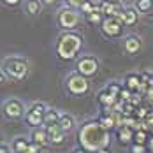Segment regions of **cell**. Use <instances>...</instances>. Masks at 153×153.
<instances>
[{
	"mask_svg": "<svg viewBox=\"0 0 153 153\" xmlns=\"http://www.w3.org/2000/svg\"><path fill=\"white\" fill-rule=\"evenodd\" d=\"M71 153H88V152H86V150H83L81 146H76V148H74V150H72Z\"/></svg>",
	"mask_w": 153,
	"mask_h": 153,
	"instance_id": "obj_33",
	"label": "cell"
},
{
	"mask_svg": "<svg viewBox=\"0 0 153 153\" xmlns=\"http://www.w3.org/2000/svg\"><path fill=\"white\" fill-rule=\"evenodd\" d=\"M0 4H4L7 7H18L21 4V0H0Z\"/></svg>",
	"mask_w": 153,
	"mask_h": 153,
	"instance_id": "obj_30",
	"label": "cell"
},
{
	"mask_svg": "<svg viewBox=\"0 0 153 153\" xmlns=\"http://www.w3.org/2000/svg\"><path fill=\"white\" fill-rule=\"evenodd\" d=\"M0 153H13V148L7 144H0Z\"/></svg>",
	"mask_w": 153,
	"mask_h": 153,
	"instance_id": "obj_31",
	"label": "cell"
},
{
	"mask_svg": "<svg viewBox=\"0 0 153 153\" xmlns=\"http://www.w3.org/2000/svg\"><path fill=\"white\" fill-rule=\"evenodd\" d=\"M56 2H58V0H42V4H44V5H55Z\"/></svg>",
	"mask_w": 153,
	"mask_h": 153,
	"instance_id": "obj_34",
	"label": "cell"
},
{
	"mask_svg": "<svg viewBox=\"0 0 153 153\" xmlns=\"http://www.w3.org/2000/svg\"><path fill=\"white\" fill-rule=\"evenodd\" d=\"M97 4H99V11L106 18H120V19L127 7L122 0H97Z\"/></svg>",
	"mask_w": 153,
	"mask_h": 153,
	"instance_id": "obj_8",
	"label": "cell"
},
{
	"mask_svg": "<svg viewBox=\"0 0 153 153\" xmlns=\"http://www.w3.org/2000/svg\"><path fill=\"white\" fill-rule=\"evenodd\" d=\"M2 71L5 72V76L14 79V81H23L27 79L28 72H30V63L25 56L19 55H11L2 62Z\"/></svg>",
	"mask_w": 153,
	"mask_h": 153,
	"instance_id": "obj_2",
	"label": "cell"
},
{
	"mask_svg": "<svg viewBox=\"0 0 153 153\" xmlns=\"http://www.w3.org/2000/svg\"><path fill=\"white\" fill-rule=\"evenodd\" d=\"M62 118V113L58 109H53V107H49L46 111V114H44V125L42 127H46V125H58Z\"/></svg>",
	"mask_w": 153,
	"mask_h": 153,
	"instance_id": "obj_19",
	"label": "cell"
},
{
	"mask_svg": "<svg viewBox=\"0 0 153 153\" xmlns=\"http://www.w3.org/2000/svg\"><path fill=\"white\" fill-rule=\"evenodd\" d=\"M42 0H25V13L28 16H37L42 13Z\"/></svg>",
	"mask_w": 153,
	"mask_h": 153,
	"instance_id": "obj_18",
	"label": "cell"
},
{
	"mask_svg": "<svg viewBox=\"0 0 153 153\" xmlns=\"http://www.w3.org/2000/svg\"><path fill=\"white\" fill-rule=\"evenodd\" d=\"M148 141H150V139H148V132H146V130L141 128V130H136V132H134V143H136V144H144V146H146Z\"/></svg>",
	"mask_w": 153,
	"mask_h": 153,
	"instance_id": "obj_26",
	"label": "cell"
},
{
	"mask_svg": "<svg viewBox=\"0 0 153 153\" xmlns=\"http://www.w3.org/2000/svg\"><path fill=\"white\" fill-rule=\"evenodd\" d=\"M141 48H143V39L139 35L130 33V35H125L123 37V51L127 55H130V56L137 55L139 51H141Z\"/></svg>",
	"mask_w": 153,
	"mask_h": 153,
	"instance_id": "obj_9",
	"label": "cell"
},
{
	"mask_svg": "<svg viewBox=\"0 0 153 153\" xmlns=\"http://www.w3.org/2000/svg\"><path fill=\"white\" fill-rule=\"evenodd\" d=\"M97 9H99V4H97L95 0H88V2L81 7V11H79V13L83 14V18H86V16H90L92 13H95Z\"/></svg>",
	"mask_w": 153,
	"mask_h": 153,
	"instance_id": "obj_23",
	"label": "cell"
},
{
	"mask_svg": "<svg viewBox=\"0 0 153 153\" xmlns=\"http://www.w3.org/2000/svg\"><path fill=\"white\" fill-rule=\"evenodd\" d=\"M28 109H30V111H33V113H37V114H41V116H44V114H46V111L49 109V107H48L44 102H41V100H35V102H32L30 106H28Z\"/></svg>",
	"mask_w": 153,
	"mask_h": 153,
	"instance_id": "obj_24",
	"label": "cell"
},
{
	"mask_svg": "<svg viewBox=\"0 0 153 153\" xmlns=\"http://www.w3.org/2000/svg\"><path fill=\"white\" fill-rule=\"evenodd\" d=\"M25 113H27L25 104L19 99H7L2 104V114L7 120H13V122L14 120H21V118H25Z\"/></svg>",
	"mask_w": 153,
	"mask_h": 153,
	"instance_id": "obj_7",
	"label": "cell"
},
{
	"mask_svg": "<svg viewBox=\"0 0 153 153\" xmlns=\"http://www.w3.org/2000/svg\"><path fill=\"white\" fill-rule=\"evenodd\" d=\"M141 74H136V72H130V74H127V76L123 77V86L127 88V90H130L132 93H136L141 90Z\"/></svg>",
	"mask_w": 153,
	"mask_h": 153,
	"instance_id": "obj_12",
	"label": "cell"
},
{
	"mask_svg": "<svg viewBox=\"0 0 153 153\" xmlns=\"http://www.w3.org/2000/svg\"><path fill=\"white\" fill-rule=\"evenodd\" d=\"M41 146L39 144H35V143H32L30 141V144H28V150H27V153H41Z\"/></svg>",
	"mask_w": 153,
	"mask_h": 153,
	"instance_id": "obj_29",
	"label": "cell"
},
{
	"mask_svg": "<svg viewBox=\"0 0 153 153\" xmlns=\"http://www.w3.org/2000/svg\"><path fill=\"white\" fill-rule=\"evenodd\" d=\"M65 92L71 97H85L90 93V81L77 74L76 71L69 72L65 77Z\"/></svg>",
	"mask_w": 153,
	"mask_h": 153,
	"instance_id": "obj_3",
	"label": "cell"
},
{
	"mask_svg": "<svg viewBox=\"0 0 153 153\" xmlns=\"http://www.w3.org/2000/svg\"><path fill=\"white\" fill-rule=\"evenodd\" d=\"M25 123L28 127H32V128H39V127L44 125V116H41V114L33 113L30 109H27V113H25Z\"/></svg>",
	"mask_w": 153,
	"mask_h": 153,
	"instance_id": "obj_16",
	"label": "cell"
},
{
	"mask_svg": "<svg viewBox=\"0 0 153 153\" xmlns=\"http://www.w3.org/2000/svg\"><path fill=\"white\" fill-rule=\"evenodd\" d=\"M148 148H150L148 152H153V137L150 139V141H148Z\"/></svg>",
	"mask_w": 153,
	"mask_h": 153,
	"instance_id": "obj_36",
	"label": "cell"
},
{
	"mask_svg": "<svg viewBox=\"0 0 153 153\" xmlns=\"http://www.w3.org/2000/svg\"><path fill=\"white\" fill-rule=\"evenodd\" d=\"M81 18H83V14L79 11L63 5V7L58 9V13H56V25L63 32H74V28L81 23Z\"/></svg>",
	"mask_w": 153,
	"mask_h": 153,
	"instance_id": "obj_4",
	"label": "cell"
},
{
	"mask_svg": "<svg viewBox=\"0 0 153 153\" xmlns=\"http://www.w3.org/2000/svg\"><path fill=\"white\" fill-rule=\"evenodd\" d=\"M97 99H99V104H100L102 107H114L118 102H120V99H118V97H113V95H109V93H107L104 88L99 92Z\"/></svg>",
	"mask_w": 153,
	"mask_h": 153,
	"instance_id": "obj_17",
	"label": "cell"
},
{
	"mask_svg": "<svg viewBox=\"0 0 153 153\" xmlns=\"http://www.w3.org/2000/svg\"><path fill=\"white\" fill-rule=\"evenodd\" d=\"M146 153H153V152H146Z\"/></svg>",
	"mask_w": 153,
	"mask_h": 153,
	"instance_id": "obj_37",
	"label": "cell"
},
{
	"mask_svg": "<svg viewBox=\"0 0 153 153\" xmlns=\"http://www.w3.org/2000/svg\"><path fill=\"white\" fill-rule=\"evenodd\" d=\"M134 132H136V130H132L128 125H122V127L118 128V132H116V139H118V143H120V144L134 143Z\"/></svg>",
	"mask_w": 153,
	"mask_h": 153,
	"instance_id": "obj_13",
	"label": "cell"
},
{
	"mask_svg": "<svg viewBox=\"0 0 153 153\" xmlns=\"http://www.w3.org/2000/svg\"><path fill=\"white\" fill-rule=\"evenodd\" d=\"M146 146L144 144H136V143H132L130 144V153H146Z\"/></svg>",
	"mask_w": 153,
	"mask_h": 153,
	"instance_id": "obj_28",
	"label": "cell"
},
{
	"mask_svg": "<svg viewBox=\"0 0 153 153\" xmlns=\"http://www.w3.org/2000/svg\"><path fill=\"white\" fill-rule=\"evenodd\" d=\"M30 141L32 143H35V144H39L41 148H48V146H51V141H49V136H48L46 128L44 127H39V128H33L30 134Z\"/></svg>",
	"mask_w": 153,
	"mask_h": 153,
	"instance_id": "obj_10",
	"label": "cell"
},
{
	"mask_svg": "<svg viewBox=\"0 0 153 153\" xmlns=\"http://www.w3.org/2000/svg\"><path fill=\"white\" fill-rule=\"evenodd\" d=\"M122 21H123L125 27H134V25H137V21H139L137 9H136L134 5H127L125 11H123V14H122Z\"/></svg>",
	"mask_w": 153,
	"mask_h": 153,
	"instance_id": "obj_11",
	"label": "cell"
},
{
	"mask_svg": "<svg viewBox=\"0 0 153 153\" xmlns=\"http://www.w3.org/2000/svg\"><path fill=\"white\" fill-rule=\"evenodd\" d=\"M28 144H30V137H25V136H18V137H14L13 143H11L13 153H27Z\"/></svg>",
	"mask_w": 153,
	"mask_h": 153,
	"instance_id": "obj_15",
	"label": "cell"
},
{
	"mask_svg": "<svg viewBox=\"0 0 153 153\" xmlns=\"http://www.w3.org/2000/svg\"><path fill=\"white\" fill-rule=\"evenodd\" d=\"M88 0H65V5L67 7H72V9H76V11H81V7L86 4Z\"/></svg>",
	"mask_w": 153,
	"mask_h": 153,
	"instance_id": "obj_27",
	"label": "cell"
},
{
	"mask_svg": "<svg viewBox=\"0 0 153 153\" xmlns=\"http://www.w3.org/2000/svg\"><path fill=\"white\" fill-rule=\"evenodd\" d=\"M104 90H106L109 95L120 99V93H122V90H123V83H120V81H109L106 86H104Z\"/></svg>",
	"mask_w": 153,
	"mask_h": 153,
	"instance_id": "obj_21",
	"label": "cell"
},
{
	"mask_svg": "<svg viewBox=\"0 0 153 153\" xmlns=\"http://www.w3.org/2000/svg\"><path fill=\"white\" fill-rule=\"evenodd\" d=\"M99 28L106 39H122L123 32H125V25L120 18H106Z\"/></svg>",
	"mask_w": 153,
	"mask_h": 153,
	"instance_id": "obj_6",
	"label": "cell"
},
{
	"mask_svg": "<svg viewBox=\"0 0 153 153\" xmlns=\"http://www.w3.org/2000/svg\"><path fill=\"white\" fill-rule=\"evenodd\" d=\"M99 69H100V62L93 55H83L76 60V72L81 74L83 77H86V79L97 76Z\"/></svg>",
	"mask_w": 153,
	"mask_h": 153,
	"instance_id": "obj_5",
	"label": "cell"
},
{
	"mask_svg": "<svg viewBox=\"0 0 153 153\" xmlns=\"http://www.w3.org/2000/svg\"><path fill=\"white\" fill-rule=\"evenodd\" d=\"M83 48V35L77 32H62L55 44V53L60 60H76Z\"/></svg>",
	"mask_w": 153,
	"mask_h": 153,
	"instance_id": "obj_1",
	"label": "cell"
},
{
	"mask_svg": "<svg viewBox=\"0 0 153 153\" xmlns=\"http://www.w3.org/2000/svg\"><path fill=\"white\" fill-rule=\"evenodd\" d=\"M65 139H67V134L65 132H56V134H51L49 136V141H51V144L53 146H62L63 143H65Z\"/></svg>",
	"mask_w": 153,
	"mask_h": 153,
	"instance_id": "obj_25",
	"label": "cell"
},
{
	"mask_svg": "<svg viewBox=\"0 0 153 153\" xmlns=\"http://www.w3.org/2000/svg\"><path fill=\"white\" fill-rule=\"evenodd\" d=\"M5 79H7V76H5V72H4V71L0 69V86H2L4 83H5Z\"/></svg>",
	"mask_w": 153,
	"mask_h": 153,
	"instance_id": "obj_32",
	"label": "cell"
},
{
	"mask_svg": "<svg viewBox=\"0 0 153 153\" xmlns=\"http://www.w3.org/2000/svg\"><path fill=\"white\" fill-rule=\"evenodd\" d=\"M134 7L139 14H148L153 11V0H134Z\"/></svg>",
	"mask_w": 153,
	"mask_h": 153,
	"instance_id": "obj_20",
	"label": "cell"
},
{
	"mask_svg": "<svg viewBox=\"0 0 153 153\" xmlns=\"http://www.w3.org/2000/svg\"><path fill=\"white\" fill-rule=\"evenodd\" d=\"M58 125H60L62 132L71 134L76 128V118L72 114H69V113H62V118H60V122H58Z\"/></svg>",
	"mask_w": 153,
	"mask_h": 153,
	"instance_id": "obj_14",
	"label": "cell"
},
{
	"mask_svg": "<svg viewBox=\"0 0 153 153\" xmlns=\"http://www.w3.org/2000/svg\"><path fill=\"white\" fill-rule=\"evenodd\" d=\"M104 19H106V16L102 14V13H100L99 9H97L95 13H92L90 16H86V18H85V21H86L88 25H93V27H100Z\"/></svg>",
	"mask_w": 153,
	"mask_h": 153,
	"instance_id": "obj_22",
	"label": "cell"
},
{
	"mask_svg": "<svg viewBox=\"0 0 153 153\" xmlns=\"http://www.w3.org/2000/svg\"><path fill=\"white\" fill-rule=\"evenodd\" d=\"M95 153H111V150L109 148H102V150H97Z\"/></svg>",
	"mask_w": 153,
	"mask_h": 153,
	"instance_id": "obj_35",
	"label": "cell"
}]
</instances>
